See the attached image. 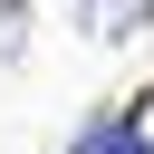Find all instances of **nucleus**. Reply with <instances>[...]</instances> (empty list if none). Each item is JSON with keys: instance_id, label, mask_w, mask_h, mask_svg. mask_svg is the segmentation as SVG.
Here are the masks:
<instances>
[{"instance_id": "obj_3", "label": "nucleus", "mask_w": 154, "mask_h": 154, "mask_svg": "<svg viewBox=\"0 0 154 154\" xmlns=\"http://www.w3.org/2000/svg\"><path fill=\"white\" fill-rule=\"evenodd\" d=\"M125 154H154V144H144V135H135V144H125Z\"/></svg>"}, {"instance_id": "obj_1", "label": "nucleus", "mask_w": 154, "mask_h": 154, "mask_svg": "<svg viewBox=\"0 0 154 154\" xmlns=\"http://www.w3.org/2000/svg\"><path fill=\"white\" fill-rule=\"evenodd\" d=\"M144 29H154V0H87V38L116 48V38H144Z\"/></svg>"}, {"instance_id": "obj_2", "label": "nucleus", "mask_w": 154, "mask_h": 154, "mask_svg": "<svg viewBox=\"0 0 154 154\" xmlns=\"http://www.w3.org/2000/svg\"><path fill=\"white\" fill-rule=\"evenodd\" d=\"M19 48V0H0V58Z\"/></svg>"}]
</instances>
